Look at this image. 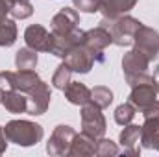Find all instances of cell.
<instances>
[{
  "mask_svg": "<svg viewBox=\"0 0 159 157\" xmlns=\"http://www.w3.org/2000/svg\"><path fill=\"white\" fill-rule=\"evenodd\" d=\"M4 133L9 142L28 148V146H35L37 142H41L44 129L41 124L32 122V120H9L4 126Z\"/></svg>",
  "mask_w": 159,
  "mask_h": 157,
  "instance_id": "6da1fadb",
  "label": "cell"
},
{
  "mask_svg": "<svg viewBox=\"0 0 159 157\" xmlns=\"http://www.w3.org/2000/svg\"><path fill=\"white\" fill-rule=\"evenodd\" d=\"M100 26L107 28L111 37H113V44L117 46H131L133 39H135V34L139 32V28L143 26V22L131 15H122L119 19H113V20H102Z\"/></svg>",
  "mask_w": 159,
  "mask_h": 157,
  "instance_id": "7a4b0ae2",
  "label": "cell"
},
{
  "mask_svg": "<svg viewBox=\"0 0 159 157\" xmlns=\"http://www.w3.org/2000/svg\"><path fill=\"white\" fill-rule=\"evenodd\" d=\"M150 69V59L137 48L129 50L128 54H124L122 57V70L129 87L137 85V83H144V81H152V76L148 74Z\"/></svg>",
  "mask_w": 159,
  "mask_h": 157,
  "instance_id": "3957f363",
  "label": "cell"
},
{
  "mask_svg": "<svg viewBox=\"0 0 159 157\" xmlns=\"http://www.w3.org/2000/svg\"><path fill=\"white\" fill-rule=\"evenodd\" d=\"M81 131L94 137V139H100L106 135V129H107V122L106 117L102 115V107H98L96 104L93 102H87L81 105Z\"/></svg>",
  "mask_w": 159,
  "mask_h": 157,
  "instance_id": "277c9868",
  "label": "cell"
},
{
  "mask_svg": "<svg viewBox=\"0 0 159 157\" xmlns=\"http://www.w3.org/2000/svg\"><path fill=\"white\" fill-rule=\"evenodd\" d=\"M74 135H76L74 128H70L67 124L56 126L54 131H52V135H50V139H48V142H46V154L48 155H54V157L67 155Z\"/></svg>",
  "mask_w": 159,
  "mask_h": 157,
  "instance_id": "5b68a950",
  "label": "cell"
},
{
  "mask_svg": "<svg viewBox=\"0 0 159 157\" xmlns=\"http://www.w3.org/2000/svg\"><path fill=\"white\" fill-rule=\"evenodd\" d=\"M83 44L93 52V56H94L96 61H104V56L102 54H104V50L109 44H113V37H111V34H109L107 28L96 26L93 30L83 32Z\"/></svg>",
  "mask_w": 159,
  "mask_h": 157,
  "instance_id": "8992f818",
  "label": "cell"
},
{
  "mask_svg": "<svg viewBox=\"0 0 159 157\" xmlns=\"http://www.w3.org/2000/svg\"><path fill=\"white\" fill-rule=\"evenodd\" d=\"M133 48L141 50L150 61H154L159 56V32L143 24V26L139 28V32L135 34Z\"/></svg>",
  "mask_w": 159,
  "mask_h": 157,
  "instance_id": "52a82bcc",
  "label": "cell"
},
{
  "mask_svg": "<svg viewBox=\"0 0 159 157\" xmlns=\"http://www.w3.org/2000/svg\"><path fill=\"white\" fill-rule=\"evenodd\" d=\"M78 24H80V13L76 7H63L50 20V28H52L54 35H67V34L78 30Z\"/></svg>",
  "mask_w": 159,
  "mask_h": 157,
  "instance_id": "ba28073f",
  "label": "cell"
},
{
  "mask_svg": "<svg viewBox=\"0 0 159 157\" xmlns=\"http://www.w3.org/2000/svg\"><path fill=\"white\" fill-rule=\"evenodd\" d=\"M50 98H52V91L48 87V83H44L41 79L39 83L28 92V115L32 117H39L44 115L48 105H50Z\"/></svg>",
  "mask_w": 159,
  "mask_h": 157,
  "instance_id": "9c48e42d",
  "label": "cell"
},
{
  "mask_svg": "<svg viewBox=\"0 0 159 157\" xmlns=\"http://www.w3.org/2000/svg\"><path fill=\"white\" fill-rule=\"evenodd\" d=\"M94 56H93V52L81 43L78 44L76 48H72L70 52H69V56L65 57V63L70 67V70L72 72H78V74H87V72H91V69L94 67Z\"/></svg>",
  "mask_w": 159,
  "mask_h": 157,
  "instance_id": "30bf717a",
  "label": "cell"
},
{
  "mask_svg": "<svg viewBox=\"0 0 159 157\" xmlns=\"http://www.w3.org/2000/svg\"><path fill=\"white\" fill-rule=\"evenodd\" d=\"M52 41H54L52 32H48L41 24H32V26H28L24 30V43H26V46H30L35 52H48L50 54Z\"/></svg>",
  "mask_w": 159,
  "mask_h": 157,
  "instance_id": "8fae6325",
  "label": "cell"
},
{
  "mask_svg": "<svg viewBox=\"0 0 159 157\" xmlns=\"http://www.w3.org/2000/svg\"><path fill=\"white\" fill-rule=\"evenodd\" d=\"M157 100V89L154 85V79L152 81H144V83H137L131 87V92H129V102L139 109V111H144L148 105H152L154 102Z\"/></svg>",
  "mask_w": 159,
  "mask_h": 157,
  "instance_id": "7c38bea8",
  "label": "cell"
},
{
  "mask_svg": "<svg viewBox=\"0 0 159 157\" xmlns=\"http://www.w3.org/2000/svg\"><path fill=\"white\" fill-rule=\"evenodd\" d=\"M54 35V34H52ZM83 43V32L81 30H74L67 35H54V41H52V48H50V54L56 56V57H61L65 59L69 56V52L72 48H76L78 44Z\"/></svg>",
  "mask_w": 159,
  "mask_h": 157,
  "instance_id": "4fadbf2b",
  "label": "cell"
},
{
  "mask_svg": "<svg viewBox=\"0 0 159 157\" xmlns=\"http://www.w3.org/2000/svg\"><path fill=\"white\" fill-rule=\"evenodd\" d=\"M141 113L144 117V122L141 126V148H148L152 135L159 129V100H156Z\"/></svg>",
  "mask_w": 159,
  "mask_h": 157,
  "instance_id": "5bb4252c",
  "label": "cell"
},
{
  "mask_svg": "<svg viewBox=\"0 0 159 157\" xmlns=\"http://www.w3.org/2000/svg\"><path fill=\"white\" fill-rule=\"evenodd\" d=\"M119 142L124 150L126 155H139L141 154V126H135V124H126L124 129L120 131Z\"/></svg>",
  "mask_w": 159,
  "mask_h": 157,
  "instance_id": "9a60e30c",
  "label": "cell"
},
{
  "mask_svg": "<svg viewBox=\"0 0 159 157\" xmlns=\"http://www.w3.org/2000/svg\"><path fill=\"white\" fill-rule=\"evenodd\" d=\"M100 2V13L106 20L119 19L122 15H128L139 0H98Z\"/></svg>",
  "mask_w": 159,
  "mask_h": 157,
  "instance_id": "2e32d148",
  "label": "cell"
},
{
  "mask_svg": "<svg viewBox=\"0 0 159 157\" xmlns=\"http://www.w3.org/2000/svg\"><path fill=\"white\" fill-rule=\"evenodd\" d=\"M69 157H91L96 155V139L87 135V133H76L72 142H70V148L67 152Z\"/></svg>",
  "mask_w": 159,
  "mask_h": 157,
  "instance_id": "e0dca14e",
  "label": "cell"
},
{
  "mask_svg": "<svg viewBox=\"0 0 159 157\" xmlns=\"http://www.w3.org/2000/svg\"><path fill=\"white\" fill-rule=\"evenodd\" d=\"M2 105L6 107V111L13 113V115H20L28 111V96L26 92L20 91H6L2 94Z\"/></svg>",
  "mask_w": 159,
  "mask_h": 157,
  "instance_id": "ac0fdd59",
  "label": "cell"
},
{
  "mask_svg": "<svg viewBox=\"0 0 159 157\" xmlns=\"http://www.w3.org/2000/svg\"><path fill=\"white\" fill-rule=\"evenodd\" d=\"M63 92H65L67 102L72 105H83V104L91 102V89L81 81H70L63 89Z\"/></svg>",
  "mask_w": 159,
  "mask_h": 157,
  "instance_id": "d6986e66",
  "label": "cell"
},
{
  "mask_svg": "<svg viewBox=\"0 0 159 157\" xmlns=\"http://www.w3.org/2000/svg\"><path fill=\"white\" fill-rule=\"evenodd\" d=\"M39 81H41L39 74H37L34 69L17 70V72H15V87H17V91H20V92H26V94H28Z\"/></svg>",
  "mask_w": 159,
  "mask_h": 157,
  "instance_id": "ffe728a7",
  "label": "cell"
},
{
  "mask_svg": "<svg viewBox=\"0 0 159 157\" xmlns=\"http://www.w3.org/2000/svg\"><path fill=\"white\" fill-rule=\"evenodd\" d=\"M37 61H39L37 52H35V50H32L30 46L20 48V50H17V54H15V65H17V69H19V70L35 69V67H37Z\"/></svg>",
  "mask_w": 159,
  "mask_h": 157,
  "instance_id": "44dd1931",
  "label": "cell"
},
{
  "mask_svg": "<svg viewBox=\"0 0 159 157\" xmlns=\"http://www.w3.org/2000/svg\"><path fill=\"white\" fill-rule=\"evenodd\" d=\"M19 35V30H17V24L13 19H6L0 22V46L4 48H9L15 44Z\"/></svg>",
  "mask_w": 159,
  "mask_h": 157,
  "instance_id": "7402d4cb",
  "label": "cell"
},
{
  "mask_svg": "<svg viewBox=\"0 0 159 157\" xmlns=\"http://www.w3.org/2000/svg\"><path fill=\"white\" fill-rule=\"evenodd\" d=\"M91 102L96 104V105L102 107V109L109 107L111 102H113V92H111V89H107V87H104V85H98V87L91 89Z\"/></svg>",
  "mask_w": 159,
  "mask_h": 157,
  "instance_id": "603a6c76",
  "label": "cell"
},
{
  "mask_svg": "<svg viewBox=\"0 0 159 157\" xmlns=\"http://www.w3.org/2000/svg\"><path fill=\"white\" fill-rule=\"evenodd\" d=\"M135 113H137V107L131 102H124V104H120L119 107L115 109V122L119 126L131 124V120L135 118Z\"/></svg>",
  "mask_w": 159,
  "mask_h": 157,
  "instance_id": "cb8c5ba5",
  "label": "cell"
},
{
  "mask_svg": "<svg viewBox=\"0 0 159 157\" xmlns=\"http://www.w3.org/2000/svg\"><path fill=\"white\" fill-rule=\"evenodd\" d=\"M70 76H72V70H70V67L63 61V63L56 69V72H54V76H52V87L63 91V89L70 83Z\"/></svg>",
  "mask_w": 159,
  "mask_h": 157,
  "instance_id": "d4e9b609",
  "label": "cell"
},
{
  "mask_svg": "<svg viewBox=\"0 0 159 157\" xmlns=\"http://www.w3.org/2000/svg\"><path fill=\"white\" fill-rule=\"evenodd\" d=\"M34 15V4L30 0H15L11 7V17L15 20H24Z\"/></svg>",
  "mask_w": 159,
  "mask_h": 157,
  "instance_id": "484cf974",
  "label": "cell"
},
{
  "mask_svg": "<svg viewBox=\"0 0 159 157\" xmlns=\"http://www.w3.org/2000/svg\"><path fill=\"white\" fill-rule=\"evenodd\" d=\"M96 155L98 157H115L119 155V146L111 139H96Z\"/></svg>",
  "mask_w": 159,
  "mask_h": 157,
  "instance_id": "4316f807",
  "label": "cell"
},
{
  "mask_svg": "<svg viewBox=\"0 0 159 157\" xmlns=\"http://www.w3.org/2000/svg\"><path fill=\"white\" fill-rule=\"evenodd\" d=\"M72 4L81 13H96V11H100V2L98 0H72Z\"/></svg>",
  "mask_w": 159,
  "mask_h": 157,
  "instance_id": "83f0119b",
  "label": "cell"
},
{
  "mask_svg": "<svg viewBox=\"0 0 159 157\" xmlns=\"http://www.w3.org/2000/svg\"><path fill=\"white\" fill-rule=\"evenodd\" d=\"M15 72L11 70H2L0 72V91L6 92V91H15Z\"/></svg>",
  "mask_w": 159,
  "mask_h": 157,
  "instance_id": "f1b7e54d",
  "label": "cell"
},
{
  "mask_svg": "<svg viewBox=\"0 0 159 157\" xmlns=\"http://www.w3.org/2000/svg\"><path fill=\"white\" fill-rule=\"evenodd\" d=\"M15 0H0V22L7 19V15H11V7H13Z\"/></svg>",
  "mask_w": 159,
  "mask_h": 157,
  "instance_id": "f546056e",
  "label": "cell"
},
{
  "mask_svg": "<svg viewBox=\"0 0 159 157\" xmlns=\"http://www.w3.org/2000/svg\"><path fill=\"white\" fill-rule=\"evenodd\" d=\"M7 137H6V133H4V128L0 126V155L2 154H6V150H7Z\"/></svg>",
  "mask_w": 159,
  "mask_h": 157,
  "instance_id": "4dcf8cb0",
  "label": "cell"
},
{
  "mask_svg": "<svg viewBox=\"0 0 159 157\" xmlns=\"http://www.w3.org/2000/svg\"><path fill=\"white\" fill-rule=\"evenodd\" d=\"M148 148H154V150H157V152H159V129L156 131V133H154V135H152Z\"/></svg>",
  "mask_w": 159,
  "mask_h": 157,
  "instance_id": "1f68e13d",
  "label": "cell"
},
{
  "mask_svg": "<svg viewBox=\"0 0 159 157\" xmlns=\"http://www.w3.org/2000/svg\"><path fill=\"white\" fill-rule=\"evenodd\" d=\"M152 79H154V85L157 89V94H159V65L154 69V74H152Z\"/></svg>",
  "mask_w": 159,
  "mask_h": 157,
  "instance_id": "d6a6232c",
  "label": "cell"
}]
</instances>
